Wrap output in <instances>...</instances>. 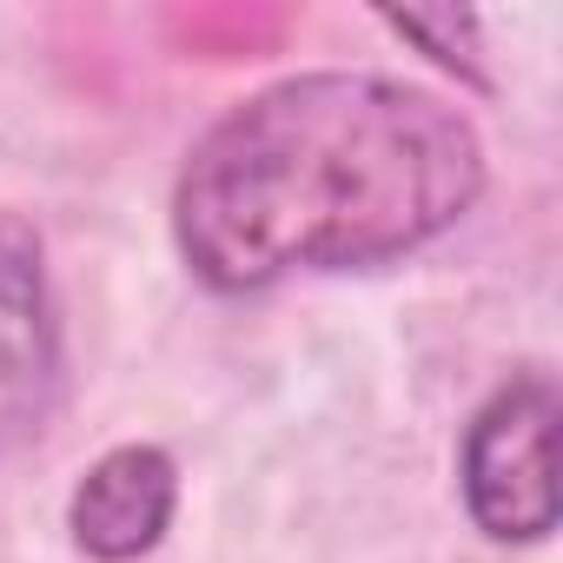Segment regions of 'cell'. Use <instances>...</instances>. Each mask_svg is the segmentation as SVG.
I'll use <instances>...</instances> for the list:
<instances>
[{"mask_svg": "<svg viewBox=\"0 0 563 563\" xmlns=\"http://www.w3.org/2000/svg\"><path fill=\"white\" fill-rule=\"evenodd\" d=\"M484 192L471 120L411 80L299 74L239 100L186 159L173 232L212 292L418 252Z\"/></svg>", "mask_w": 563, "mask_h": 563, "instance_id": "cell-1", "label": "cell"}, {"mask_svg": "<svg viewBox=\"0 0 563 563\" xmlns=\"http://www.w3.org/2000/svg\"><path fill=\"white\" fill-rule=\"evenodd\" d=\"M464 510L490 543H537L556 530V385L510 378L464 431Z\"/></svg>", "mask_w": 563, "mask_h": 563, "instance_id": "cell-2", "label": "cell"}, {"mask_svg": "<svg viewBox=\"0 0 563 563\" xmlns=\"http://www.w3.org/2000/svg\"><path fill=\"white\" fill-rule=\"evenodd\" d=\"M60 398V325L47 252L21 212H0V451L27 444Z\"/></svg>", "mask_w": 563, "mask_h": 563, "instance_id": "cell-3", "label": "cell"}, {"mask_svg": "<svg viewBox=\"0 0 563 563\" xmlns=\"http://www.w3.org/2000/svg\"><path fill=\"white\" fill-rule=\"evenodd\" d=\"M173 504H179V471H173V457H166L159 444H120V451H107V457L80 477V490H74V504H67V523H74V543H80L87 556H100V563H133V556H146V550L166 537Z\"/></svg>", "mask_w": 563, "mask_h": 563, "instance_id": "cell-4", "label": "cell"}]
</instances>
